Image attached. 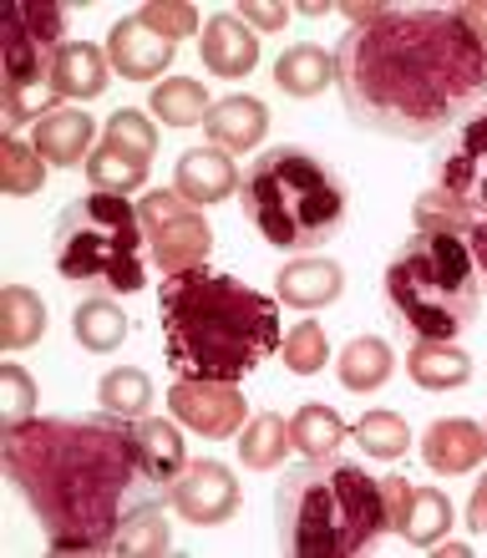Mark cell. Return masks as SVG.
Returning a JSON list of instances; mask_svg holds the SVG:
<instances>
[{"mask_svg": "<svg viewBox=\"0 0 487 558\" xmlns=\"http://www.w3.org/2000/svg\"><path fill=\"white\" fill-rule=\"evenodd\" d=\"M0 468L57 554H112L122 518L153 498L127 422L118 416H31L21 426H5Z\"/></svg>", "mask_w": 487, "mask_h": 558, "instance_id": "cell-2", "label": "cell"}, {"mask_svg": "<svg viewBox=\"0 0 487 558\" xmlns=\"http://www.w3.org/2000/svg\"><path fill=\"white\" fill-rule=\"evenodd\" d=\"M0 189L11 193V198H31V193L46 189V158L36 147L21 143V137L0 143Z\"/></svg>", "mask_w": 487, "mask_h": 558, "instance_id": "cell-34", "label": "cell"}, {"mask_svg": "<svg viewBox=\"0 0 487 558\" xmlns=\"http://www.w3.org/2000/svg\"><path fill=\"white\" fill-rule=\"evenodd\" d=\"M412 219H416V229H422V234H458V239L473 234V219H467L452 198H442L437 189H427L422 198H416Z\"/></svg>", "mask_w": 487, "mask_h": 558, "instance_id": "cell-38", "label": "cell"}, {"mask_svg": "<svg viewBox=\"0 0 487 558\" xmlns=\"http://www.w3.org/2000/svg\"><path fill=\"white\" fill-rule=\"evenodd\" d=\"M66 5L57 0H15L0 15V76H5V137H15L26 122H41L57 112L51 66L66 41Z\"/></svg>", "mask_w": 487, "mask_h": 558, "instance_id": "cell-8", "label": "cell"}, {"mask_svg": "<svg viewBox=\"0 0 487 558\" xmlns=\"http://www.w3.org/2000/svg\"><path fill=\"white\" fill-rule=\"evenodd\" d=\"M431 189L452 198L467 219H487V102L462 118L431 153Z\"/></svg>", "mask_w": 487, "mask_h": 558, "instance_id": "cell-10", "label": "cell"}, {"mask_svg": "<svg viewBox=\"0 0 487 558\" xmlns=\"http://www.w3.org/2000/svg\"><path fill=\"white\" fill-rule=\"evenodd\" d=\"M204 128L208 143L223 147V153H254L269 133V107L259 97H249V92L244 97H223V102H214Z\"/></svg>", "mask_w": 487, "mask_h": 558, "instance_id": "cell-20", "label": "cell"}, {"mask_svg": "<svg viewBox=\"0 0 487 558\" xmlns=\"http://www.w3.org/2000/svg\"><path fill=\"white\" fill-rule=\"evenodd\" d=\"M137 21H148L162 41H173V46L183 41V36H198V11H193L188 0H148V5L137 11Z\"/></svg>", "mask_w": 487, "mask_h": 558, "instance_id": "cell-40", "label": "cell"}, {"mask_svg": "<svg viewBox=\"0 0 487 558\" xmlns=\"http://www.w3.org/2000/svg\"><path fill=\"white\" fill-rule=\"evenodd\" d=\"M127 437H133V452H137V462H143V477H148L153 487H162V498H168V487L188 468V441H183L178 422L137 416V422H127Z\"/></svg>", "mask_w": 487, "mask_h": 558, "instance_id": "cell-15", "label": "cell"}, {"mask_svg": "<svg viewBox=\"0 0 487 558\" xmlns=\"http://www.w3.org/2000/svg\"><path fill=\"white\" fill-rule=\"evenodd\" d=\"M92 143H97V122L82 107L46 112L31 133V147L46 158V168H82V162H92Z\"/></svg>", "mask_w": 487, "mask_h": 558, "instance_id": "cell-17", "label": "cell"}, {"mask_svg": "<svg viewBox=\"0 0 487 558\" xmlns=\"http://www.w3.org/2000/svg\"><path fill=\"white\" fill-rule=\"evenodd\" d=\"M391 371H397V355H391V345H386L381 336H355L351 345L340 351V361H336L340 386L355 391V397L381 391V386L391 381Z\"/></svg>", "mask_w": 487, "mask_h": 558, "instance_id": "cell-23", "label": "cell"}, {"mask_svg": "<svg viewBox=\"0 0 487 558\" xmlns=\"http://www.w3.org/2000/svg\"><path fill=\"white\" fill-rule=\"evenodd\" d=\"M381 493H386V529L401 533V518H406V502H412V483L406 477H381Z\"/></svg>", "mask_w": 487, "mask_h": 558, "instance_id": "cell-41", "label": "cell"}, {"mask_svg": "<svg viewBox=\"0 0 487 558\" xmlns=\"http://www.w3.org/2000/svg\"><path fill=\"white\" fill-rule=\"evenodd\" d=\"M406 376L422 391H458L473 381V355L458 351L452 340H416L406 351Z\"/></svg>", "mask_w": 487, "mask_h": 558, "instance_id": "cell-22", "label": "cell"}, {"mask_svg": "<svg viewBox=\"0 0 487 558\" xmlns=\"http://www.w3.org/2000/svg\"><path fill=\"white\" fill-rule=\"evenodd\" d=\"M57 275L82 294H137L143 290V219L122 193L72 198L57 219Z\"/></svg>", "mask_w": 487, "mask_h": 558, "instance_id": "cell-7", "label": "cell"}, {"mask_svg": "<svg viewBox=\"0 0 487 558\" xmlns=\"http://www.w3.org/2000/svg\"><path fill=\"white\" fill-rule=\"evenodd\" d=\"M239 21H249V26H259V31H280L284 21H290V11H284V5H259V0H244V5H239Z\"/></svg>", "mask_w": 487, "mask_h": 558, "instance_id": "cell-42", "label": "cell"}, {"mask_svg": "<svg viewBox=\"0 0 487 558\" xmlns=\"http://www.w3.org/2000/svg\"><path fill=\"white\" fill-rule=\"evenodd\" d=\"M467 250H473L477 275H483V290H487V219L473 223V234H467Z\"/></svg>", "mask_w": 487, "mask_h": 558, "instance_id": "cell-44", "label": "cell"}, {"mask_svg": "<svg viewBox=\"0 0 487 558\" xmlns=\"http://www.w3.org/2000/svg\"><path fill=\"white\" fill-rule=\"evenodd\" d=\"M467 529H473V533H487V477L473 487V502H467Z\"/></svg>", "mask_w": 487, "mask_h": 558, "instance_id": "cell-43", "label": "cell"}, {"mask_svg": "<svg viewBox=\"0 0 487 558\" xmlns=\"http://www.w3.org/2000/svg\"><path fill=\"white\" fill-rule=\"evenodd\" d=\"M72 336H76V345H82V351L112 355L122 340L133 336V320H127V315H122L112 300H102V294H87V300L72 310Z\"/></svg>", "mask_w": 487, "mask_h": 558, "instance_id": "cell-24", "label": "cell"}, {"mask_svg": "<svg viewBox=\"0 0 487 558\" xmlns=\"http://www.w3.org/2000/svg\"><path fill=\"white\" fill-rule=\"evenodd\" d=\"M427 554H437V558H467V544H452V538H437V544H431Z\"/></svg>", "mask_w": 487, "mask_h": 558, "instance_id": "cell-46", "label": "cell"}, {"mask_svg": "<svg viewBox=\"0 0 487 558\" xmlns=\"http://www.w3.org/2000/svg\"><path fill=\"white\" fill-rule=\"evenodd\" d=\"M422 462L437 477H462V472H473L487 462V432L477 422H467V416H442L422 437Z\"/></svg>", "mask_w": 487, "mask_h": 558, "instance_id": "cell-14", "label": "cell"}, {"mask_svg": "<svg viewBox=\"0 0 487 558\" xmlns=\"http://www.w3.org/2000/svg\"><path fill=\"white\" fill-rule=\"evenodd\" d=\"M244 219L265 234V244L284 254L320 250L325 239H336L351 214V193L340 173L311 147H269L249 162V173L239 183Z\"/></svg>", "mask_w": 487, "mask_h": 558, "instance_id": "cell-5", "label": "cell"}, {"mask_svg": "<svg viewBox=\"0 0 487 558\" xmlns=\"http://www.w3.org/2000/svg\"><path fill=\"white\" fill-rule=\"evenodd\" d=\"M355 441L366 447V457H381V462H397L412 447V426L401 422L397 412H366L355 422Z\"/></svg>", "mask_w": 487, "mask_h": 558, "instance_id": "cell-35", "label": "cell"}, {"mask_svg": "<svg viewBox=\"0 0 487 558\" xmlns=\"http://www.w3.org/2000/svg\"><path fill=\"white\" fill-rule=\"evenodd\" d=\"M275 290L290 310H325L345 294V269L325 254H300L275 275Z\"/></svg>", "mask_w": 487, "mask_h": 558, "instance_id": "cell-18", "label": "cell"}, {"mask_svg": "<svg viewBox=\"0 0 487 558\" xmlns=\"http://www.w3.org/2000/svg\"><path fill=\"white\" fill-rule=\"evenodd\" d=\"M458 15L473 26V36L487 46V0H473V5H458Z\"/></svg>", "mask_w": 487, "mask_h": 558, "instance_id": "cell-45", "label": "cell"}, {"mask_svg": "<svg viewBox=\"0 0 487 558\" xmlns=\"http://www.w3.org/2000/svg\"><path fill=\"white\" fill-rule=\"evenodd\" d=\"M168 508H173L183 523H193V529H219V523H229L239 508L234 472L223 468V462H214V457L188 462L183 477L168 487Z\"/></svg>", "mask_w": 487, "mask_h": 558, "instance_id": "cell-12", "label": "cell"}, {"mask_svg": "<svg viewBox=\"0 0 487 558\" xmlns=\"http://www.w3.org/2000/svg\"><path fill=\"white\" fill-rule=\"evenodd\" d=\"M148 112L162 118L168 128H198V122H208L214 102H208L204 82H193V76H162L148 97Z\"/></svg>", "mask_w": 487, "mask_h": 558, "instance_id": "cell-28", "label": "cell"}, {"mask_svg": "<svg viewBox=\"0 0 487 558\" xmlns=\"http://www.w3.org/2000/svg\"><path fill=\"white\" fill-rule=\"evenodd\" d=\"M102 147H118V153H133V158H153V153H158V128H153L148 112L122 107V112H112V118H107Z\"/></svg>", "mask_w": 487, "mask_h": 558, "instance_id": "cell-36", "label": "cell"}, {"mask_svg": "<svg viewBox=\"0 0 487 558\" xmlns=\"http://www.w3.org/2000/svg\"><path fill=\"white\" fill-rule=\"evenodd\" d=\"M46 336V300L31 294L26 284H5L0 290V345L5 351H26Z\"/></svg>", "mask_w": 487, "mask_h": 558, "instance_id": "cell-26", "label": "cell"}, {"mask_svg": "<svg viewBox=\"0 0 487 558\" xmlns=\"http://www.w3.org/2000/svg\"><path fill=\"white\" fill-rule=\"evenodd\" d=\"M102 51H107V61H112V72H118L122 82H153V76H162L168 66H173L178 46L162 41L148 21L127 15V21H118V26L107 31Z\"/></svg>", "mask_w": 487, "mask_h": 558, "instance_id": "cell-13", "label": "cell"}, {"mask_svg": "<svg viewBox=\"0 0 487 558\" xmlns=\"http://www.w3.org/2000/svg\"><path fill=\"white\" fill-rule=\"evenodd\" d=\"M198 51H204V66L214 76H249L259 66V31L239 15H214L198 36Z\"/></svg>", "mask_w": 487, "mask_h": 558, "instance_id": "cell-19", "label": "cell"}, {"mask_svg": "<svg viewBox=\"0 0 487 558\" xmlns=\"http://www.w3.org/2000/svg\"><path fill=\"white\" fill-rule=\"evenodd\" d=\"M162 355L178 381H244L284 345L280 305L234 275L183 269L158 290Z\"/></svg>", "mask_w": 487, "mask_h": 558, "instance_id": "cell-3", "label": "cell"}, {"mask_svg": "<svg viewBox=\"0 0 487 558\" xmlns=\"http://www.w3.org/2000/svg\"><path fill=\"white\" fill-rule=\"evenodd\" d=\"M87 178L97 193H137L148 183V158H133V153H118V147H97L87 162Z\"/></svg>", "mask_w": 487, "mask_h": 558, "instance_id": "cell-33", "label": "cell"}, {"mask_svg": "<svg viewBox=\"0 0 487 558\" xmlns=\"http://www.w3.org/2000/svg\"><path fill=\"white\" fill-rule=\"evenodd\" d=\"M31 416H36V381H31L15 361H5V366H0V422L21 426V422H31Z\"/></svg>", "mask_w": 487, "mask_h": 558, "instance_id": "cell-39", "label": "cell"}, {"mask_svg": "<svg viewBox=\"0 0 487 558\" xmlns=\"http://www.w3.org/2000/svg\"><path fill=\"white\" fill-rule=\"evenodd\" d=\"M330 82H336V57H325L320 46H311V41L290 46L275 61V87L284 97H320Z\"/></svg>", "mask_w": 487, "mask_h": 558, "instance_id": "cell-25", "label": "cell"}, {"mask_svg": "<svg viewBox=\"0 0 487 558\" xmlns=\"http://www.w3.org/2000/svg\"><path fill=\"white\" fill-rule=\"evenodd\" d=\"M452 529V498L437 493V487H412V502H406V518H401V538L416 548H431L437 538H447Z\"/></svg>", "mask_w": 487, "mask_h": 558, "instance_id": "cell-30", "label": "cell"}, {"mask_svg": "<svg viewBox=\"0 0 487 558\" xmlns=\"http://www.w3.org/2000/svg\"><path fill=\"white\" fill-rule=\"evenodd\" d=\"M107 82H112V61H107L102 46L66 41L57 51V66H51V92H57V97L92 102V97H102L107 92Z\"/></svg>", "mask_w": 487, "mask_h": 558, "instance_id": "cell-21", "label": "cell"}, {"mask_svg": "<svg viewBox=\"0 0 487 558\" xmlns=\"http://www.w3.org/2000/svg\"><path fill=\"white\" fill-rule=\"evenodd\" d=\"M290 447H295V441H290V422L275 416V412L249 416L244 432H239V462H244L249 472H275Z\"/></svg>", "mask_w": 487, "mask_h": 558, "instance_id": "cell-29", "label": "cell"}, {"mask_svg": "<svg viewBox=\"0 0 487 558\" xmlns=\"http://www.w3.org/2000/svg\"><path fill=\"white\" fill-rule=\"evenodd\" d=\"M168 548H173V529H168V518H162V502L143 498L133 513L122 518L112 554H122V558H162Z\"/></svg>", "mask_w": 487, "mask_h": 558, "instance_id": "cell-27", "label": "cell"}, {"mask_svg": "<svg viewBox=\"0 0 487 558\" xmlns=\"http://www.w3.org/2000/svg\"><path fill=\"white\" fill-rule=\"evenodd\" d=\"M386 305L416 340H452L477 320L483 275L458 234H422L416 229L386 265Z\"/></svg>", "mask_w": 487, "mask_h": 558, "instance_id": "cell-6", "label": "cell"}, {"mask_svg": "<svg viewBox=\"0 0 487 558\" xmlns=\"http://www.w3.org/2000/svg\"><path fill=\"white\" fill-rule=\"evenodd\" d=\"M290 441H295V452H305V457H336V447L345 441V422H340V412L320 407V401H305V407L290 416Z\"/></svg>", "mask_w": 487, "mask_h": 558, "instance_id": "cell-32", "label": "cell"}, {"mask_svg": "<svg viewBox=\"0 0 487 558\" xmlns=\"http://www.w3.org/2000/svg\"><path fill=\"white\" fill-rule=\"evenodd\" d=\"M168 412L178 426H188L198 437H239L249 422V401L234 381H178L168 391Z\"/></svg>", "mask_w": 487, "mask_h": 558, "instance_id": "cell-11", "label": "cell"}, {"mask_svg": "<svg viewBox=\"0 0 487 558\" xmlns=\"http://www.w3.org/2000/svg\"><path fill=\"white\" fill-rule=\"evenodd\" d=\"M137 219H143V239H148L162 279L183 275V269H198L208 259V250H214V229H208L204 208L188 204L178 189L148 193L137 204Z\"/></svg>", "mask_w": 487, "mask_h": 558, "instance_id": "cell-9", "label": "cell"}, {"mask_svg": "<svg viewBox=\"0 0 487 558\" xmlns=\"http://www.w3.org/2000/svg\"><path fill=\"white\" fill-rule=\"evenodd\" d=\"M325 361H330L325 330L315 320H300L295 330L284 336V366L295 371V376H315V371H325Z\"/></svg>", "mask_w": 487, "mask_h": 558, "instance_id": "cell-37", "label": "cell"}, {"mask_svg": "<svg viewBox=\"0 0 487 558\" xmlns=\"http://www.w3.org/2000/svg\"><path fill=\"white\" fill-rule=\"evenodd\" d=\"M97 401H102V412L118 416V422H137V416H148V401H153L148 371H137V366L107 371L102 381H97Z\"/></svg>", "mask_w": 487, "mask_h": 558, "instance_id": "cell-31", "label": "cell"}, {"mask_svg": "<svg viewBox=\"0 0 487 558\" xmlns=\"http://www.w3.org/2000/svg\"><path fill=\"white\" fill-rule=\"evenodd\" d=\"M239 168L234 158L223 153V147H188L183 158H178V173H173V189L188 198V204L208 208V204H223V198H234L239 193Z\"/></svg>", "mask_w": 487, "mask_h": 558, "instance_id": "cell-16", "label": "cell"}, {"mask_svg": "<svg viewBox=\"0 0 487 558\" xmlns=\"http://www.w3.org/2000/svg\"><path fill=\"white\" fill-rule=\"evenodd\" d=\"M280 548L295 558H355L376 548L386 529L381 477L340 457H305L275 487Z\"/></svg>", "mask_w": 487, "mask_h": 558, "instance_id": "cell-4", "label": "cell"}, {"mask_svg": "<svg viewBox=\"0 0 487 558\" xmlns=\"http://www.w3.org/2000/svg\"><path fill=\"white\" fill-rule=\"evenodd\" d=\"M336 87L366 133L437 143L487 102V46L458 5H386L340 36Z\"/></svg>", "mask_w": 487, "mask_h": 558, "instance_id": "cell-1", "label": "cell"}]
</instances>
